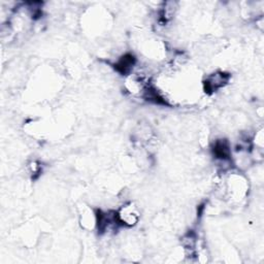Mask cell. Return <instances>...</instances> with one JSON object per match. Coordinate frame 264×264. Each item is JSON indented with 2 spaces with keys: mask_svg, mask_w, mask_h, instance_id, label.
<instances>
[{
  "mask_svg": "<svg viewBox=\"0 0 264 264\" xmlns=\"http://www.w3.org/2000/svg\"><path fill=\"white\" fill-rule=\"evenodd\" d=\"M230 76L225 74V72H216L211 76L206 78V81H204V90L207 93L216 92L217 90L224 87L227 81H228Z\"/></svg>",
  "mask_w": 264,
  "mask_h": 264,
  "instance_id": "obj_1",
  "label": "cell"
},
{
  "mask_svg": "<svg viewBox=\"0 0 264 264\" xmlns=\"http://www.w3.org/2000/svg\"><path fill=\"white\" fill-rule=\"evenodd\" d=\"M135 64V58L131 54H127L124 55L122 58L118 60V62L115 64V68L117 71H119L122 75H127L128 72L131 71Z\"/></svg>",
  "mask_w": 264,
  "mask_h": 264,
  "instance_id": "obj_2",
  "label": "cell"
},
{
  "mask_svg": "<svg viewBox=\"0 0 264 264\" xmlns=\"http://www.w3.org/2000/svg\"><path fill=\"white\" fill-rule=\"evenodd\" d=\"M213 153L217 158L226 160L230 157V148L226 141H217L213 148Z\"/></svg>",
  "mask_w": 264,
  "mask_h": 264,
  "instance_id": "obj_3",
  "label": "cell"
}]
</instances>
